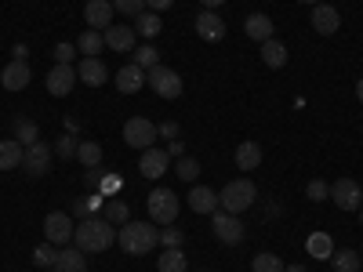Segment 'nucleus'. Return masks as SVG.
Masks as SVG:
<instances>
[{"mask_svg": "<svg viewBox=\"0 0 363 272\" xmlns=\"http://www.w3.org/2000/svg\"><path fill=\"white\" fill-rule=\"evenodd\" d=\"M116 189H120V181H116V174H109V178L102 181V193L109 196V193H116Z\"/></svg>", "mask_w": 363, "mask_h": 272, "instance_id": "47", "label": "nucleus"}, {"mask_svg": "<svg viewBox=\"0 0 363 272\" xmlns=\"http://www.w3.org/2000/svg\"><path fill=\"white\" fill-rule=\"evenodd\" d=\"M359 258H363V251H359Z\"/></svg>", "mask_w": 363, "mask_h": 272, "instance_id": "55", "label": "nucleus"}, {"mask_svg": "<svg viewBox=\"0 0 363 272\" xmlns=\"http://www.w3.org/2000/svg\"><path fill=\"white\" fill-rule=\"evenodd\" d=\"M189 207L196 210V215H215L218 210V193L207 189V186H193L189 189Z\"/></svg>", "mask_w": 363, "mask_h": 272, "instance_id": "20", "label": "nucleus"}, {"mask_svg": "<svg viewBox=\"0 0 363 272\" xmlns=\"http://www.w3.org/2000/svg\"><path fill=\"white\" fill-rule=\"evenodd\" d=\"M116 91L120 95H135V91H142L145 87V69L142 66H135V62H128V66H120V73H116Z\"/></svg>", "mask_w": 363, "mask_h": 272, "instance_id": "16", "label": "nucleus"}, {"mask_svg": "<svg viewBox=\"0 0 363 272\" xmlns=\"http://www.w3.org/2000/svg\"><path fill=\"white\" fill-rule=\"evenodd\" d=\"M244 29H247V37H251V40H258V44L272 40V18H269V15H262V11L247 15V18H244Z\"/></svg>", "mask_w": 363, "mask_h": 272, "instance_id": "23", "label": "nucleus"}, {"mask_svg": "<svg viewBox=\"0 0 363 272\" xmlns=\"http://www.w3.org/2000/svg\"><path fill=\"white\" fill-rule=\"evenodd\" d=\"M356 98H359V102H363V76H359V80H356Z\"/></svg>", "mask_w": 363, "mask_h": 272, "instance_id": "51", "label": "nucleus"}, {"mask_svg": "<svg viewBox=\"0 0 363 272\" xmlns=\"http://www.w3.org/2000/svg\"><path fill=\"white\" fill-rule=\"evenodd\" d=\"M55 258H58V251H55V244H48V239L33 251V261H37L40 268H51V265H55Z\"/></svg>", "mask_w": 363, "mask_h": 272, "instance_id": "38", "label": "nucleus"}, {"mask_svg": "<svg viewBox=\"0 0 363 272\" xmlns=\"http://www.w3.org/2000/svg\"><path fill=\"white\" fill-rule=\"evenodd\" d=\"M73 232H77V225H73V218L66 215V210H51V215L44 218V239L55 244V247H66L73 239Z\"/></svg>", "mask_w": 363, "mask_h": 272, "instance_id": "5", "label": "nucleus"}, {"mask_svg": "<svg viewBox=\"0 0 363 272\" xmlns=\"http://www.w3.org/2000/svg\"><path fill=\"white\" fill-rule=\"evenodd\" d=\"M84 178H87V186H99V178H102V174H99V167H87Z\"/></svg>", "mask_w": 363, "mask_h": 272, "instance_id": "48", "label": "nucleus"}, {"mask_svg": "<svg viewBox=\"0 0 363 272\" xmlns=\"http://www.w3.org/2000/svg\"><path fill=\"white\" fill-rule=\"evenodd\" d=\"M51 55H55V66H69L73 55H77V44H66V40H62V44H55Z\"/></svg>", "mask_w": 363, "mask_h": 272, "instance_id": "41", "label": "nucleus"}, {"mask_svg": "<svg viewBox=\"0 0 363 272\" xmlns=\"http://www.w3.org/2000/svg\"><path fill=\"white\" fill-rule=\"evenodd\" d=\"M22 157H26V145L18 138H4V142H0V171L22 167Z\"/></svg>", "mask_w": 363, "mask_h": 272, "instance_id": "22", "label": "nucleus"}, {"mask_svg": "<svg viewBox=\"0 0 363 272\" xmlns=\"http://www.w3.org/2000/svg\"><path fill=\"white\" fill-rule=\"evenodd\" d=\"M306 247H309V254H313V258H320V261H327L330 254H335V239H330L327 232H313Z\"/></svg>", "mask_w": 363, "mask_h": 272, "instance_id": "30", "label": "nucleus"}, {"mask_svg": "<svg viewBox=\"0 0 363 272\" xmlns=\"http://www.w3.org/2000/svg\"><path fill=\"white\" fill-rule=\"evenodd\" d=\"M313 29H316L320 37L338 33V29H342V15H338V8H330V4H316V8H313Z\"/></svg>", "mask_w": 363, "mask_h": 272, "instance_id": "15", "label": "nucleus"}, {"mask_svg": "<svg viewBox=\"0 0 363 272\" xmlns=\"http://www.w3.org/2000/svg\"><path fill=\"white\" fill-rule=\"evenodd\" d=\"M196 33H200V40H207V44L225 40V18H222L218 11H200V15H196Z\"/></svg>", "mask_w": 363, "mask_h": 272, "instance_id": "12", "label": "nucleus"}, {"mask_svg": "<svg viewBox=\"0 0 363 272\" xmlns=\"http://www.w3.org/2000/svg\"><path fill=\"white\" fill-rule=\"evenodd\" d=\"M306 196H309L313 203H323V200L330 196V186H327V181H323V178H313V181H309V186H306Z\"/></svg>", "mask_w": 363, "mask_h": 272, "instance_id": "39", "label": "nucleus"}, {"mask_svg": "<svg viewBox=\"0 0 363 272\" xmlns=\"http://www.w3.org/2000/svg\"><path fill=\"white\" fill-rule=\"evenodd\" d=\"M113 4H109V0H87V4H84V22H87V29H102V33H106V29L113 26Z\"/></svg>", "mask_w": 363, "mask_h": 272, "instance_id": "13", "label": "nucleus"}, {"mask_svg": "<svg viewBox=\"0 0 363 272\" xmlns=\"http://www.w3.org/2000/svg\"><path fill=\"white\" fill-rule=\"evenodd\" d=\"M359 225H363V207H359Z\"/></svg>", "mask_w": 363, "mask_h": 272, "instance_id": "54", "label": "nucleus"}, {"mask_svg": "<svg viewBox=\"0 0 363 272\" xmlns=\"http://www.w3.org/2000/svg\"><path fill=\"white\" fill-rule=\"evenodd\" d=\"M160 29H164V22H160L157 11H142V15L135 18V33L145 37V40H157V37H160Z\"/></svg>", "mask_w": 363, "mask_h": 272, "instance_id": "26", "label": "nucleus"}, {"mask_svg": "<svg viewBox=\"0 0 363 272\" xmlns=\"http://www.w3.org/2000/svg\"><path fill=\"white\" fill-rule=\"evenodd\" d=\"M167 149H142V160H138V171H142V178H160L164 171H167Z\"/></svg>", "mask_w": 363, "mask_h": 272, "instance_id": "17", "label": "nucleus"}, {"mask_svg": "<svg viewBox=\"0 0 363 272\" xmlns=\"http://www.w3.org/2000/svg\"><path fill=\"white\" fill-rule=\"evenodd\" d=\"M233 160H236L240 171H255V167H262V145H258V142H240Z\"/></svg>", "mask_w": 363, "mask_h": 272, "instance_id": "24", "label": "nucleus"}, {"mask_svg": "<svg viewBox=\"0 0 363 272\" xmlns=\"http://www.w3.org/2000/svg\"><path fill=\"white\" fill-rule=\"evenodd\" d=\"M77 149H80V142H77L73 135H62V138H58V142H55V153H58V157H62V160H69V157H77Z\"/></svg>", "mask_w": 363, "mask_h": 272, "instance_id": "40", "label": "nucleus"}, {"mask_svg": "<svg viewBox=\"0 0 363 272\" xmlns=\"http://www.w3.org/2000/svg\"><path fill=\"white\" fill-rule=\"evenodd\" d=\"M44 84H48V95L66 98L69 91L77 87V69H73V66H55V69L44 76Z\"/></svg>", "mask_w": 363, "mask_h": 272, "instance_id": "11", "label": "nucleus"}, {"mask_svg": "<svg viewBox=\"0 0 363 272\" xmlns=\"http://www.w3.org/2000/svg\"><path fill=\"white\" fill-rule=\"evenodd\" d=\"M77 160H80L84 167H99V164H102V145H99V142H80Z\"/></svg>", "mask_w": 363, "mask_h": 272, "instance_id": "34", "label": "nucleus"}, {"mask_svg": "<svg viewBox=\"0 0 363 272\" xmlns=\"http://www.w3.org/2000/svg\"><path fill=\"white\" fill-rule=\"evenodd\" d=\"M77 80L87 84V87H102L109 80V69H106L102 58H84V62L77 66Z\"/></svg>", "mask_w": 363, "mask_h": 272, "instance_id": "18", "label": "nucleus"}, {"mask_svg": "<svg viewBox=\"0 0 363 272\" xmlns=\"http://www.w3.org/2000/svg\"><path fill=\"white\" fill-rule=\"evenodd\" d=\"M29 80H33V73H29V62H18V58L0 69V84H4V91H22Z\"/></svg>", "mask_w": 363, "mask_h": 272, "instance_id": "19", "label": "nucleus"}, {"mask_svg": "<svg viewBox=\"0 0 363 272\" xmlns=\"http://www.w3.org/2000/svg\"><path fill=\"white\" fill-rule=\"evenodd\" d=\"M106 47L109 51H120V55H124V51H135V26H124V22H113L109 29H106Z\"/></svg>", "mask_w": 363, "mask_h": 272, "instance_id": "14", "label": "nucleus"}, {"mask_svg": "<svg viewBox=\"0 0 363 272\" xmlns=\"http://www.w3.org/2000/svg\"><path fill=\"white\" fill-rule=\"evenodd\" d=\"M15 138H18L22 145L40 142V128H37V120H29V116H15Z\"/></svg>", "mask_w": 363, "mask_h": 272, "instance_id": "29", "label": "nucleus"}, {"mask_svg": "<svg viewBox=\"0 0 363 272\" xmlns=\"http://www.w3.org/2000/svg\"><path fill=\"white\" fill-rule=\"evenodd\" d=\"M284 272H306V265H287Z\"/></svg>", "mask_w": 363, "mask_h": 272, "instance_id": "52", "label": "nucleus"}, {"mask_svg": "<svg viewBox=\"0 0 363 272\" xmlns=\"http://www.w3.org/2000/svg\"><path fill=\"white\" fill-rule=\"evenodd\" d=\"M106 47V37L102 29H84L80 40H77V51H84V58H99V51Z\"/></svg>", "mask_w": 363, "mask_h": 272, "instance_id": "28", "label": "nucleus"}, {"mask_svg": "<svg viewBox=\"0 0 363 272\" xmlns=\"http://www.w3.org/2000/svg\"><path fill=\"white\" fill-rule=\"evenodd\" d=\"M51 272H87V258H84V251H77V247H62V251H58V258H55V265H51Z\"/></svg>", "mask_w": 363, "mask_h": 272, "instance_id": "21", "label": "nucleus"}, {"mask_svg": "<svg viewBox=\"0 0 363 272\" xmlns=\"http://www.w3.org/2000/svg\"><path fill=\"white\" fill-rule=\"evenodd\" d=\"M298 4H313L316 8V4H323V0H298Z\"/></svg>", "mask_w": 363, "mask_h": 272, "instance_id": "53", "label": "nucleus"}, {"mask_svg": "<svg viewBox=\"0 0 363 272\" xmlns=\"http://www.w3.org/2000/svg\"><path fill=\"white\" fill-rule=\"evenodd\" d=\"M109 4H113V11L128 15V18H138L145 11V0H109Z\"/></svg>", "mask_w": 363, "mask_h": 272, "instance_id": "36", "label": "nucleus"}, {"mask_svg": "<svg viewBox=\"0 0 363 272\" xmlns=\"http://www.w3.org/2000/svg\"><path fill=\"white\" fill-rule=\"evenodd\" d=\"M120 247H124V254H153V247L160 244V229H153V222H128L120 225Z\"/></svg>", "mask_w": 363, "mask_h": 272, "instance_id": "2", "label": "nucleus"}, {"mask_svg": "<svg viewBox=\"0 0 363 272\" xmlns=\"http://www.w3.org/2000/svg\"><path fill=\"white\" fill-rule=\"evenodd\" d=\"M174 4V0H145V8H153V11H167Z\"/></svg>", "mask_w": 363, "mask_h": 272, "instance_id": "46", "label": "nucleus"}, {"mask_svg": "<svg viewBox=\"0 0 363 272\" xmlns=\"http://www.w3.org/2000/svg\"><path fill=\"white\" fill-rule=\"evenodd\" d=\"M135 66H142L145 73L153 69V66H160V51L153 47V44H145V47H135V58H131Z\"/></svg>", "mask_w": 363, "mask_h": 272, "instance_id": "35", "label": "nucleus"}, {"mask_svg": "<svg viewBox=\"0 0 363 272\" xmlns=\"http://www.w3.org/2000/svg\"><path fill=\"white\" fill-rule=\"evenodd\" d=\"M330 200H335L338 210H359L363 207V189L356 178H338L335 186H330Z\"/></svg>", "mask_w": 363, "mask_h": 272, "instance_id": "9", "label": "nucleus"}, {"mask_svg": "<svg viewBox=\"0 0 363 272\" xmlns=\"http://www.w3.org/2000/svg\"><path fill=\"white\" fill-rule=\"evenodd\" d=\"M255 200H258V189H255V181H247V178L229 181V186L218 193V207L225 210V215H244L247 207H255Z\"/></svg>", "mask_w": 363, "mask_h": 272, "instance_id": "3", "label": "nucleus"}, {"mask_svg": "<svg viewBox=\"0 0 363 272\" xmlns=\"http://www.w3.org/2000/svg\"><path fill=\"white\" fill-rule=\"evenodd\" d=\"M157 135H160V138H178V124H174V120H167V124H157Z\"/></svg>", "mask_w": 363, "mask_h": 272, "instance_id": "43", "label": "nucleus"}, {"mask_svg": "<svg viewBox=\"0 0 363 272\" xmlns=\"http://www.w3.org/2000/svg\"><path fill=\"white\" fill-rule=\"evenodd\" d=\"M157 268L160 272H189V261L182 254V247H164V254L157 258Z\"/></svg>", "mask_w": 363, "mask_h": 272, "instance_id": "27", "label": "nucleus"}, {"mask_svg": "<svg viewBox=\"0 0 363 272\" xmlns=\"http://www.w3.org/2000/svg\"><path fill=\"white\" fill-rule=\"evenodd\" d=\"M51 153H55V149H51V145H44V142L26 145V157H22V167H26V174L44 178V174L51 171Z\"/></svg>", "mask_w": 363, "mask_h": 272, "instance_id": "10", "label": "nucleus"}, {"mask_svg": "<svg viewBox=\"0 0 363 272\" xmlns=\"http://www.w3.org/2000/svg\"><path fill=\"white\" fill-rule=\"evenodd\" d=\"M145 84L153 87L160 98H167V102L182 95V76H178L174 69H167V66H153V69L145 73Z\"/></svg>", "mask_w": 363, "mask_h": 272, "instance_id": "7", "label": "nucleus"}, {"mask_svg": "<svg viewBox=\"0 0 363 272\" xmlns=\"http://www.w3.org/2000/svg\"><path fill=\"white\" fill-rule=\"evenodd\" d=\"M167 157H178V160L186 157V145H182V138H171V142H167Z\"/></svg>", "mask_w": 363, "mask_h": 272, "instance_id": "44", "label": "nucleus"}, {"mask_svg": "<svg viewBox=\"0 0 363 272\" xmlns=\"http://www.w3.org/2000/svg\"><path fill=\"white\" fill-rule=\"evenodd\" d=\"M145 207H149V218L157 225H174V218H178V196L171 189H153Z\"/></svg>", "mask_w": 363, "mask_h": 272, "instance_id": "4", "label": "nucleus"}, {"mask_svg": "<svg viewBox=\"0 0 363 272\" xmlns=\"http://www.w3.org/2000/svg\"><path fill=\"white\" fill-rule=\"evenodd\" d=\"M200 4H203V11H218L225 0H200Z\"/></svg>", "mask_w": 363, "mask_h": 272, "instance_id": "50", "label": "nucleus"}, {"mask_svg": "<svg viewBox=\"0 0 363 272\" xmlns=\"http://www.w3.org/2000/svg\"><path fill=\"white\" fill-rule=\"evenodd\" d=\"M330 265H335V272H359L363 258L356 251H335L330 254Z\"/></svg>", "mask_w": 363, "mask_h": 272, "instance_id": "32", "label": "nucleus"}, {"mask_svg": "<svg viewBox=\"0 0 363 272\" xmlns=\"http://www.w3.org/2000/svg\"><path fill=\"white\" fill-rule=\"evenodd\" d=\"M262 62H265L269 69H284V66H287V44H280L277 37L265 40V44H262Z\"/></svg>", "mask_w": 363, "mask_h": 272, "instance_id": "25", "label": "nucleus"}, {"mask_svg": "<svg viewBox=\"0 0 363 272\" xmlns=\"http://www.w3.org/2000/svg\"><path fill=\"white\" fill-rule=\"evenodd\" d=\"M174 171H178V178H182V181H196V178H200V160H193V157H182Z\"/></svg>", "mask_w": 363, "mask_h": 272, "instance_id": "37", "label": "nucleus"}, {"mask_svg": "<svg viewBox=\"0 0 363 272\" xmlns=\"http://www.w3.org/2000/svg\"><path fill=\"white\" fill-rule=\"evenodd\" d=\"M73 215H77L80 222H84V218H91V207H87V200H77V203H73Z\"/></svg>", "mask_w": 363, "mask_h": 272, "instance_id": "45", "label": "nucleus"}, {"mask_svg": "<svg viewBox=\"0 0 363 272\" xmlns=\"http://www.w3.org/2000/svg\"><path fill=\"white\" fill-rule=\"evenodd\" d=\"M211 229H215L218 244H225V247H236L240 239H244V225H240V215H225V210H215V215H211Z\"/></svg>", "mask_w": 363, "mask_h": 272, "instance_id": "8", "label": "nucleus"}, {"mask_svg": "<svg viewBox=\"0 0 363 272\" xmlns=\"http://www.w3.org/2000/svg\"><path fill=\"white\" fill-rule=\"evenodd\" d=\"M11 55L18 58V62H26V55H29V47H26V44H15V47H11Z\"/></svg>", "mask_w": 363, "mask_h": 272, "instance_id": "49", "label": "nucleus"}, {"mask_svg": "<svg viewBox=\"0 0 363 272\" xmlns=\"http://www.w3.org/2000/svg\"><path fill=\"white\" fill-rule=\"evenodd\" d=\"M106 222L109 225H128L131 222V207L124 200H109L106 203Z\"/></svg>", "mask_w": 363, "mask_h": 272, "instance_id": "33", "label": "nucleus"}, {"mask_svg": "<svg viewBox=\"0 0 363 272\" xmlns=\"http://www.w3.org/2000/svg\"><path fill=\"white\" fill-rule=\"evenodd\" d=\"M182 239H186V236H182L178 225H164V229H160V244H164V247H182Z\"/></svg>", "mask_w": 363, "mask_h": 272, "instance_id": "42", "label": "nucleus"}, {"mask_svg": "<svg viewBox=\"0 0 363 272\" xmlns=\"http://www.w3.org/2000/svg\"><path fill=\"white\" fill-rule=\"evenodd\" d=\"M73 244H77V251H84V254H102V251H109V247L116 244V229H113L106 218L91 215V218L77 222Z\"/></svg>", "mask_w": 363, "mask_h": 272, "instance_id": "1", "label": "nucleus"}, {"mask_svg": "<svg viewBox=\"0 0 363 272\" xmlns=\"http://www.w3.org/2000/svg\"><path fill=\"white\" fill-rule=\"evenodd\" d=\"M157 138H160L157 135V124H153V120H145V116H131L128 124H124V142L131 149H153Z\"/></svg>", "mask_w": 363, "mask_h": 272, "instance_id": "6", "label": "nucleus"}, {"mask_svg": "<svg viewBox=\"0 0 363 272\" xmlns=\"http://www.w3.org/2000/svg\"><path fill=\"white\" fill-rule=\"evenodd\" d=\"M284 268H287L284 258L272 254V251H262V254H255V261H251V272H284Z\"/></svg>", "mask_w": 363, "mask_h": 272, "instance_id": "31", "label": "nucleus"}]
</instances>
